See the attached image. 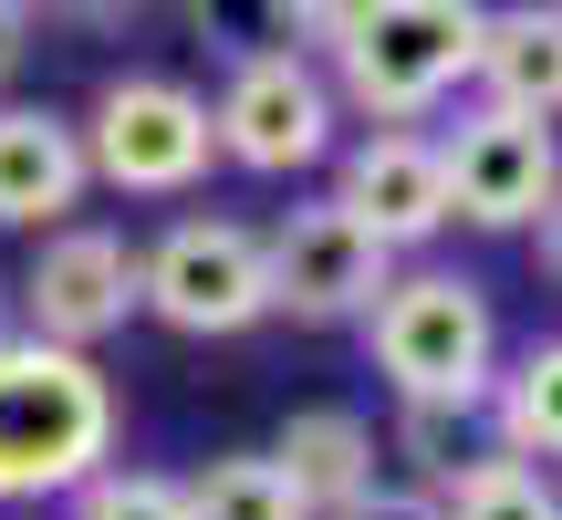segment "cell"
Returning a JSON list of instances; mask_svg holds the SVG:
<instances>
[{"label":"cell","instance_id":"cell-21","mask_svg":"<svg viewBox=\"0 0 562 520\" xmlns=\"http://www.w3.org/2000/svg\"><path fill=\"white\" fill-rule=\"evenodd\" d=\"M0 343H11V292H0Z\"/></svg>","mask_w":562,"mask_h":520},{"label":"cell","instance_id":"cell-6","mask_svg":"<svg viewBox=\"0 0 562 520\" xmlns=\"http://www.w3.org/2000/svg\"><path fill=\"white\" fill-rule=\"evenodd\" d=\"M136 313H157L167 334H250V323L271 313L261 229H240V219H178L157 250H136Z\"/></svg>","mask_w":562,"mask_h":520},{"label":"cell","instance_id":"cell-15","mask_svg":"<svg viewBox=\"0 0 562 520\" xmlns=\"http://www.w3.org/2000/svg\"><path fill=\"white\" fill-rule=\"evenodd\" d=\"M438 500V520H562L552 479L542 468H510V459H469L448 489H427Z\"/></svg>","mask_w":562,"mask_h":520},{"label":"cell","instance_id":"cell-10","mask_svg":"<svg viewBox=\"0 0 562 520\" xmlns=\"http://www.w3.org/2000/svg\"><path fill=\"white\" fill-rule=\"evenodd\" d=\"M334 208L364 229L385 260L396 250H417V240H438L448 229V178H438V136H417V125H375V136L344 157V188H334Z\"/></svg>","mask_w":562,"mask_h":520},{"label":"cell","instance_id":"cell-11","mask_svg":"<svg viewBox=\"0 0 562 520\" xmlns=\"http://www.w3.org/2000/svg\"><path fill=\"white\" fill-rule=\"evenodd\" d=\"M83 136L42 104H0V229H74L83 208Z\"/></svg>","mask_w":562,"mask_h":520},{"label":"cell","instance_id":"cell-2","mask_svg":"<svg viewBox=\"0 0 562 520\" xmlns=\"http://www.w3.org/2000/svg\"><path fill=\"white\" fill-rule=\"evenodd\" d=\"M115 459V385L94 354L53 343H0V500H53L83 489Z\"/></svg>","mask_w":562,"mask_h":520},{"label":"cell","instance_id":"cell-16","mask_svg":"<svg viewBox=\"0 0 562 520\" xmlns=\"http://www.w3.org/2000/svg\"><path fill=\"white\" fill-rule=\"evenodd\" d=\"M188 520H302V500L261 448H240V459H209L188 479Z\"/></svg>","mask_w":562,"mask_h":520},{"label":"cell","instance_id":"cell-8","mask_svg":"<svg viewBox=\"0 0 562 520\" xmlns=\"http://www.w3.org/2000/svg\"><path fill=\"white\" fill-rule=\"evenodd\" d=\"M261 281H271V313H292V323H364L375 292L396 281V260L323 199V208H292L261 240Z\"/></svg>","mask_w":562,"mask_h":520},{"label":"cell","instance_id":"cell-14","mask_svg":"<svg viewBox=\"0 0 562 520\" xmlns=\"http://www.w3.org/2000/svg\"><path fill=\"white\" fill-rule=\"evenodd\" d=\"M480 406H490V459H510V468L552 459V448H562V354L531 343L510 375L480 385Z\"/></svg>","mask_w":562,"mask_h":520},{"label":"cell","instance_id":"cell-12","mask_svg":"<svg viewBox=\"0 0 562 520\" xmlns=\"http://www.w3.org/2000/svg\"><path fill=\"white\" fill-rule=\"evenodd\" d=\"M261 459L292 479L302 520H344L364 489H375V438H364L355 406H302V417L281 427V448H261Z\"/></svg>","mask_w":562,"mask_h":520},{"label":"cell","instance_id":"cell-9","mask_svg":"<svg viewBox=\"0 0 562 520\" xmlns=\"http://www.w3.org/2000/svg\"><path fill=\"white\" fill-rule=\"evenodd\" d=\"M438 178H448V219L480 229H552V125L521 115H469L459 136H438Z\"/></svg>","mask_w":562,"mask_h":520},{"label":"cell","instance_id":"cell-3","mask_svg":"<svg viewBox=\"0 0 562 520\" xmlns=\"http://www.w3.org/2000/svg\"><path fill=\"white\" fill-rule=\"evenodd\" d=\"M364 334H375V364L406 406H480L490 354H501L490 292L459 271H396L364 313Z\"/></svg>","mask_w":562,"mask_h":520},{"label":"cell","instance_id":"cell-5","mask_svg":"<svg viewBox=\"0 0 562 520\" xmlns=\"http://www.w3.org/2000/svg\"><path fill=\"white\" fill-rule=\"evenodd\" d=\"M209 136H220V157L250 167V178L313 167L323 146H334V83H323V63L292 53V42L240 53V63H229V94L209 104Z\"/></svg>","mask_w":562,"mask_h":520},{"label":"cell","instance_id":"cell-13","mask_svg":"<svg viewBox=\"0 0 562 520\" xmlns=\"http://www.w3.org/2000/svg\"><path fill=\"white\" fill-rule=\"evenodd\" d=\"M469 83H480V115L552 125V104H562V21L552 11H490Z\"/></svg>","mask_w":562,"mask_h":520},{"label":"cell","instance_id":"cell-20","mask_svg":"<svg viewBox=\"0 0 562 520\" xmlns=\"http://www.w3.org/2000/svg\"><path fill=\"white\" fill-rule=\"evenodd\" d=\"M21 53H32V11H21V0H0V83L21 74Z\"/></svg>","mask_w":562,"mask_h":520},{"label":"cell","instance_id":"cell-7","mask_svg":"<svg viewBox=\"0 0 562 520\" xmlns=\"http://www.w3.org/2000/svg\"><path fill=\"white\" fill-rule=\"evenodd\" d=\"M11 334L21 343H53V354H94L104 334H125L136 313V250L115 229H53L32 260V281L11 292Z\"/></svg>","mask_w":562,"mask_h":520},{"label":"cell","instance_id":"cell-4","mask_svg":"<svg viewBox=\"0 0 562 520\" xmlns=\"http://www.w3.org/2000/svg\"><path fill=\"white\" fill-rule=\"evenodd\" d=\"M74 136H83V178L125 188V199H178L220 157L209 104L188 83H167V74H115L94 94V125H74Z\"/></svg>","mask_w":562,"mask_h":520},{"label":"cell","instance_id":"cell-17","mask_svg":"<svg viewBox=\"0 0 562 520\" xmlns=\"http://www.w3.org/2000/svg\"><path fill=\"white\" fill-rule=\"evenodd\" d=\"M74 520H188V489L157 468H94L74 489Z\"/></svg>","mask_w":562,"mask_h":520},{"label":"cell","instance_id":"cell-18","mask_svg":"<svg viewBox=\"0 0 562 520\" xmlns=\"http://www.w3.org/2000/svg\"><path fill=\"white\" fill-rule=\"evenodd\" d=\"M396 438H406V459H417L427 468V479H459V468H469V438H480V406H406V417H396Z\"/></svg>","mask_w":562,"mask_h":520},{"label":"cell","instance_id":"cell-19","mask_svg":"<svg viewBox=\"0 0 562 520\" xmlns=\"http://www.w3.org/2000/svg\"><path fill=\"white\" fill-rule=\"evenodd\" d=\"M344 520H438V500H427V489H364Z\"/></svg>","mask_w":562,"mask_h":520},{"label":"cell","instance_id":"cell-1","mask_svg":"<svg viewBox=\"0 0 562 520\" xmlns=\"http://www.w3.org/2000/svg\"><path fill=\"white\" fill-rule=\"evenodd\" d=\"M480 21L469 0H323L302 11V32L334 53L344 104H364L375 125H417L427 104H448L480 63Z\"/></svg>","mask_w":562,"mask_h":520}]
</instances>
